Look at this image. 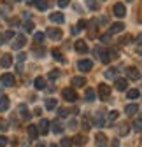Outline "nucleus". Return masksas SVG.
<instances>
[{
  "mask_svg": "<svg viewBox=\"0 0 142 147\" xmlns=\"http://www.w3.org/2000/svg\"><path fill=\"white\" fill-rule=\"evenodd\" d=\"M62 95H63V98H65L67 102H76V100H77V95H76V91H74L72 88H65V89L62 91Z\"/></svg>",
  "mask_w": 142,
  "mask_h": 147,
  "instance_id": "obj_1",
  "label": "nucleus"
},
{
  "mask_svg": "<svg viewBox=\"0 0 142 147\" xmlns=\"http://www.w3.org/2000/svg\"><path fill=\"white\" fill-rule=\"evenodd\" d=\"M109 95H111V88L107 84H100L98 86V96H100V100H107Z\"/></svg>",
  "mask_w": 142,
  "mask_h": 147,
  "instance_id": "obj_2",
  "label": "nucleus"
},
{
  "mask_svg": "<svg viewBox=\"0 0 142 147\" xmlns=\"http://www.w3.org/2000/svg\"><path fill=\"white\" fill-rule=\"evenodd\" d=\"M25 44H26V39H25L23 33H20V35L14 37V42H12V47H14V49H21Z\"/></svg>",
  "mask_w": 142,
  "mask_h": 147,
  "instance_id": "obj_3",
  "label": "nucleus"
},
{
  "mask_svg": "<svg viewBox=\"0 0 142 147\" xmlns=\"http://www.w3.org/2000/svg\"><path fill=\"white\" fill-rule=\"evenodd\" d=\"M77 68H79L81 72H90V70L93 68V61H91V60H81V61L77 63Z\"/></svg>",
  "mask_w": 142,
  "mask_h": 147,
  "instance_id": "obj_4",
  "label": "nucleus"
},
{
  "mask_svg": "<svg viewBox=\"0 0 142 147\" xmlns=\"http://www.w3.org/2000/svg\"><path fill=\"white\" fill-rule=\"evenodd\" d=\"M0 82H2L4 86H14L16 79H14L12 74H2V77H0Z\"/></svg>",
  "mask_w": 142,
  "mask_h": 147,
  "instance_id": "obj_5",
  "label": "nucleus"
},
{
  "mask_svg": "<svg viewBox=\"0 0 142 147\" xmlns=\"http://www.w3.org/2000/svg\"><path fill=\"white\" fill-rule=\"evenodd\" d=\"M126 76H128V79H132V81H139V79H140V72H139L135 67H128V68H126Z\"/></svg>",
  "mask_w": 142,
  "mask_h": 147,
  "instance_id": "obj_6",
  "label": "nucleus"
},
{
  "mask_svg": "<svg viewBox=\"0 0 142 147\" xmlns=\"http://www.w3.org/2000/svg\"><path fill=\"white\" fill-rule=\"evenodd\" d=\"M114 16H118V18H125L126 16V7L123 5V4H114Z\"/></svg>",
  "mask_w": 142,
  "mask_h": 147,
  "instance_id": "obj_7",
  "label": "nucleus"
},
{
  "mask_svg": "<svg viewBox=\"0 0 142 147\" xmlns=\"http://www.w3.org/2000/svg\"><path fill=\"white\" fill-rule=\"evenodd\" d=\"M47 37L53 40H60L62 39V30L60 28H49L47 30Z\"/></svg>",
  "mask_w": 142,
  "mask_h": 147,
  "instance_id": "obj_8",
  "label": "nucleus"
},
{
  "mask_svg": "<svg viewBox=\"0 0 142 147\" xmlns=\"http://www.w3.org/2000/svg\"><path fill=\"white\" fill-rule=\"evenodd\" d=\"M49 126H51V123L47 119H41V123H39V133L47 135L49 133Z\"/></svg>",
  "mask_w": 142,
  "mask_h": 147,
  "instance_id": "obj_9",
  "label": "nucleus"
},
{
  "mask_svg": "<svg viewBox=\"0 0 142 147\" xmlns=\"http://www.w3.org/2000/svg\"><path fill=\"white\" fill-rule=\"evenodd\" d=\"M49 20H51L53 23H58V25H60V23L65 21V16H63L62 12H51V14H49Z\"/></svg>",
  "mask_w": 142,
  "mask_h": 147,
  "instance_id": "obj_10",
  "label": "nucleus"
},
{
  "mask_svg": "<svg viewBox=\"0 0 142 147\" xmlns=\"http://www.w3.org/2000/svg\"><path fill=\"white\" fill-rule=\"evenodd\" d=\"M12 65V56L11 54H4L2 58H0V67L2 68H9Z\"/></svg>",
  "mask_w": 142,
  "mask_h": 147,
  "instance_id": "obj_11",
  "label": "nucleus"
},
{
  "mask_svg": "<svg viewBox=\"0 0 142 147\" xmlns=\"http://www.w3.org/2000/svg\"><path fill=\"white\" fill-rule=\"evenodd\" d=\"M123 30H125V25H123V23H114V25H111V28H109V35L121 33Z\"/></svg>",
  "mask_w": 142,
  "mask_h": 147,
  "instance_id": "obj_12",
  "label": "nucleus"
},
{
  "mask_svg": "<svg viewBox=\"0 0 142 147\" xmlns=\"http://www.w3.org/2000/svg\"><path fill=\"white\" fill-rule=\"evenodd\" d=\"M137 112H139V105L137 103H130V105L125 107V114L126 116H135Z\"/></svg>",
  "mask_w": 142,
  "mask_h": 147,
  "instance_id": "obj_13",
  "label": "nucleus"
},
{
  "mask_svg": "<svg viewBox=\"0 0 142 147\" xmlns=\"http://www.w3.org/2000/svg\"><path fill=\"white\" fill-rule=\"evenodd\" d=\"M28 4L32 5H37V9L39 11H46L47 9V2H46V0H28Z\"/></svg>",
  "mask_w": 142,
  "mask_h": 147,
  "instance_id": "obj_14",
  "label": "nucleus"
},
{
  "mask_svg": "<svg viewBox=\"0 0 142 147\" xmlns=\"http://www.w3.org/2000/svg\"><path fill=\"white\" fill-rule=\"evenodd\" d=\"M28 137L32 140H37V137H39V128L35 126V124H30L28 126Z\"/></svg>",
  "mask_w": 142,
  "mask_h": 147,
  "instance_id": "obj_15",
  "label": "nucleus"
},
{
  "mask_svg": "<svg viewBox=\"0 0 142 147\" xmlns=\"http://www.w3.org/2000/svg\"><path fill=\"white\" fill-rule=\"evenodd\" d=\"M116 89L118 91H126L128 89V81L126 79H116Z\"/></svg>",
  "mask_w": 142,
  "mask_h": 147,
  "instance_id": "obj_16",
  "label": "nucleus"
},
{
  "mask_svg": "<svg viewBox=\"0 0 142 147\" xmlns=\"http://www.w3.org/2000/svg\"><path fill=\"white\" fill-rule=\"evenodd\" d=\"M74 47H76V51L77 53H88V46H86V42L84 40H76V44H74Z\"/></svg>",
  "mask_w": 142,
  "mask_h": 147,
  "instance_id": "obj_17",
  "label": "nucleus"
},
{
  "mask_svg": "<svg viewBox=\"0 0 142 147\" xmlns=\"http://www.w3.org/2000/svg\"><path fill=\"white\" fill-rule=\"evenodd\" d=\"M93 124H97V126H103V124H105V114H103V112H98V114L93 117Z\"/></svg>",
  "mask_w": 142,
  "mask_h": 147,
  "instance_id": "obj_18",
  "label": "nucleus"
},
{
  "mask_svg": "<svg viewBox=\"0 0 142 147\" xmlns=\"http://www.w3.org/2000/svg\"><path fill=\"white\" fill-rule=\"evenodd\" d=\"M86 142H88V138L84 137V135H76L74 137V145H77V147H82V145H86Z\"/></svg>",
  "mask_w": 142,
  "mask_h": 147,
  "instance_id": "obj_19",
  "label": "nucleus"
},
{
  "mask_svg": "<svg viewBox=\"0 0 142 147\" xmlns=\"http://www.w3.org/2000/svg\"><path fill=\"white\" fill-rule=\"evenodd\" d=\"M81 126H82V130L84 131H88L91 128V119L88 117V116H82V119H81Z\"/></svg>",
  "mask_w": 142,
  "mask_h": 147,
  "instance_id": "obj_20",
  "label": "nucleus"
},
{
  "mask_svg": "<svg viewBox=\"0 0 142 147\" xmlns=\"http://www.w3.org/2000/svg\"><path fill=\"white\" fill-rule=\"evenodd\" d=\"M9 105H11L9 98L7 96H2V98H0V112H5V110L9 109Z\"/></svg>",
  "mask_w": 142,
  "mask_h": 147,
  "instance_id": "obj_21",
  "label": "nucleus"
},
{
  "mask_svg": "<svg viewBox=\"0 0 142 147\" xmlns=\"http://www.w3.org/2000/svg\"><path fill=\"white\" fill-rule=\"evenodd\" d=\"M18 110H20V114H21L23 119H30V112H28V109H26L25 103H21L20 107H18Z\"/></svg>",
  "mask_w": 142,
  "mask_h": 147,
  "instance_id": "obj_22",
  "label": "nucleus"
},
{
  "mask_svg": "<svg viewBox=\"0 0 142 147\" xmlns=\"http://www.w3.org/2000/svg\"><path fill=\"white\" fill-rule=\"evenodd\" d=\"M70 82H72L74 88H81V86L86 84V79L84 77H72V81H70Z\"/></svg>",
  "mask_w": 142,
  "mask_h": 147,
  "instance_id": "obj_23",
  "label": "nucleus"
},
{
  "mask_svg": "<svg viewBox=\"0 0 142 147\" xmlns=\"http://www.w3.org/2000/svg\"><path fill=\"white\" fill-rule=\"evenodd\" d=\"M116 76H118V68L111 67V68L105 70V77H107V79H116Z\"/></svg>",
  "mask_w": 142,
  "mask_h": 147,
  "instance_id": "obj_24",
  "label": "nucleus"
},
{
  "mask_svg": "<svg viewBox=\"0 0 142 147\" xmlns=\"http://www.w3.org/2000/svg\"><path fill=\"white\" fill-rule=\"evenodd\" d=\"M33 86L37 88V89H44L46 88V79L44 77H37V79L33 81Z\"/></svg>",
  "mask_w": 142,
  "mask_h": 147,
  "instance_id": "obj_25",
  "label": "nucleus"
},
{
  "mask_svg": "<svg viewBox=\"0 0 142 147\" xmlns=\"http://www.w3.org/2000/svg\"><path fill=\"white\" fill-rule=\"evenodd\" d=\"M51 126H53V131H55V133H62V131H63V126H62V123H60L58 119H56V121H53Z\"/></svg>",
  "mask_w": 142,
  "mask_h": 147,
  "instance_id": "obj_26",
  "label": "nucleus"
},
{
  "mask_svg": "<svg viewBox=\"0 0 142 147\" xmlns=\"http://www.w3.org/2000/svg\"><path fill=\"white\" fill-rule=\"evenodd\" d=\"M126 96H128L130 100H135V98L140 96V91H139V89H128V91H126Z\"/></svg>",
  "mask_w": 142,
  "mask_h": 147,
  "instance_id": "obj_27",
  "label": "nucleus"
},
{
  "mask_svg": "<svg viewBox=\"0 0 142 147\" xmlns=\"http://www.w3.org/2000/svg\"><path fill=\"white\" fill-rule=\"evenodd\" d=\"M46 109H47V110L56 109V98H47V100H46Z\"/></svg>",
  "mask_w": 142,
  "mask_h": 147,
  "instance_id": "obj_28",
  "label": "nucleus"
},
{
  "mask_svg": "<svg viewBox=\"0 0 142 147\" xmlns=\"http://www.w3.org/2000/svg\"><path fill=\"white\" fill-rule=\"evenodd\" d=\"M128 131H130V128H128V124L126 123H121V126H119V135H128Z\"/></svg>",
  "mask_w": 142,
  "mask_h": 147,
  "instance_id": "obj_29",
  "label": "nucleus"
},
{
  "mask_svg": "<svg viewBox=\"0 0 142 147\" xmlns=\"http://www.w3.org/2000/svg\"><path fill=\"white\" fill-rule=\"evenodd\" d=\"M84 96H86L88 102H93V100H95V91L88 88V89H86V93H84Z\"/></svg>",
  "mask_w": 142,
  "mask_h": 147,
  "instance_id": "obj_30",
  "label": "nucleus"
},
{
  "mask_svg": "<svg viewBox=\"0 0 142 147\" xmlns=\"http://www.w3.org/2000/svg\"><path fill=\"white\" fill-rule=\"evenodd\" d=\"M132 126H133V130H135V131H142V119H140V117H137V119L133 121V124H132Z\"/></svg>",
  "mask_w": 142,
  "mask_h": 147,
  "instance_id": "obj_31",
  "label": "nucleus"
},
{
  "mask_svg": "<svg viewBox=\"0 0 142 147\" xmlns=\"http://www.w3.org/2000/svg\"><path fill=\"white\" fill-rule=\"evenodd\" d=\"M51 54H53V58H55L56 61H63V56H62V53H60L58 49H53Z\"/></svg>",
  "mask_w": 142,
  "mask_h": 147,
  "instance_id": "obj_32",
  "label": "nucleus"
},
{
  "mask_svg": "<svg viewBox=\"0 0 142 147\" xmlns=\"http://www.w3.org/2000/svg\"><path fill=\"white\" fill-rule=\"evenodd\" d=\"M97 144H98V147H107V145H105V137L102 133L97 135Z\"/></svg>",
  "mask_w": 142,
  "mask_h": 147,
  "instance_id": "obj_33",
  "label": "nucleus"
},
{
  "mask_svg": "<svg viewBox=\"0 0 142 147\" xmlns=\"http://www.w3.org/2000/svg\"><path fill=\"white\" fill-rule=\"evenodd\" d=\"M44 37H46V35H44L42 32H37V33H33V40H35V42H39V44H41V42L44 40Z\"/></svg>",
  "mask_w": 142,
  "mask_h": 147,
  "instance_id": "obj_34",
  "label": "nucleus"
},
{
  "mask_svg": "<svg viewBox=\"0 0 142 147\" xmlns=\"http://www.w3.org/2000/svg\"><path fill=\"white\" fill-rule=\"evenodd\" d=\"M47 77H49L51 81H55V79H58V77H60V70H51V72L47 74Z\"/></svg>",
  "mask_w": 142,
  "mask_h": 147,
  "instance_id": "obj_35",
  "label": "nucleus"
},
{
  "mask_svg": "<svg viewBox=\"0 0 142 147\" xmlns=\"http://www.w3.org/2000/svg\"><path fill=\"white\" fill-rule=\"evenodd\" d=\"M60 145L62 147H72V138H62V142H60Z\"/></svg>",
  "mask_w": 142,
  "mask_h": 147,
  "instance_id": "obj_36",
  "label": "nucleus"
},
{
  "mask_svg": "<svg viewBox=\"0 0 142 147\" xmlns=\"http://www.w3.org/2000/svg\"><path fill=\"white\" fill-rule=\"evenodd\" d=\"M2 37H4V40H9V39H14L16 35H14V32H12V30H7V32L2 35Z\"/></svg>",
  "mask_w": 142,
  "mask_h": 147,
  "instance_id": "obj_37",
  "label": "nucleus"
},
{
  "mask_svg": "<svg viewBox=\"0 0 142 147\" xmlns=\"http://www.w3.org/2000/svg\"><path fill=\"white\" fill-rule=\"evenodd\" d=\"M84 26H88V21L86 20H81L77 25H76V28H77V32H81V30H84Z\"/></svg>",
  "mask_w": 142,
  "mask_h": 147,
  "instance_id": "obj_38",
  "label": "nucleus"
},
{
  "mask_svg": "<svg viewBox=\"0 0 142 147\" xmlns=\"http://www.w3.org/2000/svg\"><path fill=\"white\" fill-rule=\"evenodd\" d=\"M88 7L93 9V11H97L98 9V2H95V0H88Z\"/></svg>",
  "mask_w": 142,
  "mask_h": 147,
  "instance_id": "obj_39",
  "label": "nucleus"
},
{
  "mask_svg": "<svg viewBox=\"0 0 142 147\" xmlns=\"http://www.w3.org/2000/svg\"><path fill=\"white\" fill-rule=\"evenodd\" d=\"M118 110H111V112H109V121H116L118 119Z\"/></svg>",
  "mask_w": 142,
  "mask_h": 147,
  "instance_id": "obj_40",
  "label": "nucleus"
},
{
  "mask_svg": "<svg viewBox=\"0 0 142 147\" xmlns=\"http://www.w3.org/2000/svg\"><path fill=\"white\" fill-rule=\"evenodd\" d=\"M23 28H25V30H26V32H33V23H32V21H26V23H25V26H23Z\"/></svg>",
  "mask_w": 142,
  "mask_h": 147,
  "instance_id": "obj_41",
  "label": "nucleus"
},
{
  "mask_svg": "<svg viewBox=\"0 0 142 147\" xmlns=\"http://www.w3.org/2000/svg\"><path fill=\"white\" fill-rule=\"evenodd\" d=\"M68 112H70V110H67V109H60V110H58L60 117H67V116H68Z\"/></svg>",
  "mask_w": 142,
  "mask_h": 147,
  "instance_id": "obj_42",
  "label": "nucleus"
},
{
  "mask_svg": "<svg viewBox=\"0 0 142 147\" xmlns=\"http://www.w3.org/2000/svg\"><path fill=\"white\" fill-rule=\"evenodd\" d=\"M109 40H111V35H109V33H107V35H102V37H100V42H103V44H107Z\"/></svg>",
  "mask_w": 142,
  "mask_h": 147,
  "instance_id": "obj_43",
  "label": "nucleus"
},
{
  "mask_svg": "<svg viewBox=\"0 0 142 147\" xmlns=\"http://www.w3.org/2000/svg\"><path fill=\"white\" fill-rule=\"evenodd\" d=\"M68 4H70V0H58V5L60 7H67Z\"/></svg>",
  "mask_w": 142,
  "mask_h": 147,
  "instance_id": "obj_44",
  "label": "nucleus"
},
{
  "mask_svg": "<svg viewBox=\"0 0 142 147\" xmlns=\"http://www.w3.org/2000/svg\"><path fill=\"white\" fill-rule=\"evenodd\" d=\"M7 145V138L4 135H0V147H5Z\"/></svg>",
  "mask_w": 142,
  "mask_h": 147,
  "instance_id": "obj_45",
  "label": "nucleus"
},
{
  "mask_svg": "<svg viewBox=\"0 0 142 147\" xmlns=\"http://www.w3.org/2000/svg\"><path fill=\"white\" fill-rule=\"evenodd\" d=\"M33 53H35V54H39V58H41L42 54H44V49H42V47H39V49L35 47V49H33Z\"/></svg>",
  "mask_w": 142,
  "mask_h": 147,
  "instance_id": "obj_46",
  "label": "nucleus"
},
{
  "mask_svg": "<svg viewBox=\"0 0 142 147\" xmlns=\"http://www.w3.org/2000/svg\"><path fill=\"white\" fill-rule=\"evenodd\" d=\"M135 44H139V46H142V33H139V35L135 37Z\"/></svg>",
  "mask_w": 142,
  "mask_h": 147,
  "instance_id": "obj_47",
  "label": "nucleus"
},
{
  "mask_svg": "<svg viewBox=\"0 0 142 147\" xmlns=\"http://www.w3.org/2000/svg\"><path fill=\"white\" fill-rule=\"evenodd\" d=\"M18 60H20V61H25V60H26V54H25V53H20V54H18Z\"/></svg>",
  "mask_w": 142,
  "mask_h": 147,
  "instance_id": "obj_48",
  "label": "nucleus"
},
{
  "mask_svg": "<svg viewBox=\"0 0 142 147\" xmlns=\"http://www.w3.org/2000/svg\"><path fill=\"white\" fill-rule=\"evenodd\" d=\"M130 40H132V37H130V35H126L125 39H123V42H119V44H128Z\"/></svg>",
  "mask_w": 142,
  "mask_h": 147,
  "instance_id": "obj_49",
  "label": "nucleus"
},
{
  "mask_svg": "<svg viewBox=\"0 0 142 147\" xmlns=\"http://www.w3.org/2000/svg\"><path fill=\"white\" fill-rule=\"evenodd\" d=\"M0 130H7V123L5 121H0Z\"/></svg>",
  "mask_w": 142,
  "mask_h": 147,
  "instance_id": "obj_50",
  "label": "nucleus"
},
{
  "mask_svg": "<svg viewBox=\"0 0 142 147\" xmlns=\"http://www.w3.org/2000/svg\"><path fill=\"white\" fill-rule=\"evenodd\" d=\"M77 126V123L76 121H70V124H68V128H76Z\"/></svg>",
  "mask_w": 142,
  "mask_h": 147,
  "instance_id": "obj_51",
  "label": "nucleus"
},
{
  "mask_svg": "<svg viewBox=\"0 0 142 147\" xmlns=\"http://www.w3.org/2000/svg\"><path fill=\"white\" fill-rule=\"evenodd\" d=\"M37 147H46V145H44V144H39V145H37Z\"/></svg>",
  "mask_w": 142,
  "mask_h": 147,
  "instance_id": "obj_52",
  "label": "nucleus"
},
{
  "mask_svg": "<svg viewBox=\"0 0 142 147\" xmlns=\"http://www.w3.org/2000/svg\"><path fill=\"white\" fill-rule=\"evenodd\" d=\"M51 147H56V145H51Z\"/></svg>",
  "mask_w": 142,
  "mask_h": 147,
  "instance_id": "obj_53",
  "label": "nucleus"
},
{
  "mask_svg": "<svg viewBox=\"0 0 142 147\" xmlns=\"http://www.w3.org/2000/svg\"><path fill=\"white\" fill-rule=\"evenodd\" d=\"M128 2H132V0H128Z\"/></svg>",
  "mask_w": 142,
  "mask_h": 147,
  "instance_id": "obj_54",
  "label": "nucleus"
}]
</instances>
